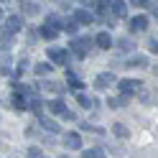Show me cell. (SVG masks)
Segmentation results:
<instances>
[{
	"mask_svg": "<svg viewBox=\"0 0 158 158\" xmlns=\"http://www.w3.org/2000/svg\"><path fill=\"white\" fill-rule=\"evenodd\" d=\"M48 59H51L54 64H61V66H66L72 56H69V51H66V48H56V46H54V48H48Z\"/></svg>",
	"mask_w": 158,
	"mask_h": 158,
	"instance_id": "obj_1",
	"label": "cell"
},
{
	"mask_svg": "<svg viewBox=\"0 0 158 158\" xmlns=\"http://www.w3.org/2000/svg\"><path fill=\"white\" fill-rule=\"evenodd\" d=\"M89 41H92V38H74V41H72V51L77 56H84L87 51H89V46H92Z\"/></svg>",
	"mask_w": 158,
	"mask_h": 158,
	"instance_id": "obj_2",
	"label": "cell"
},
{
	"mask_svg": "<svg viewBox=\"0 0 158 158\" xmlns=\"http://www.w3.org/2000/svg\"><path fill=\"white\" fill-rule=\"evenodd\" d=\"M21 28H23V21H21V18H18V15H10V18H5V26H3V31L5 33H18V31H21Z\"/></svg>",
	"mask_w": 158,
	"mask_h": 158,
	"instance_id": "obj_3",
	"label": "cell"
},
{
	"mask_svg": "<svg viewBox=\"0 0 158 158\" xmlns=\"http://www.w3.org/2000/svg\"><path fill=\"white\" fill-rule=\"evenodd\" d=\"M120 89H123V94L138 92V89H140V82H138V79H123V82H120Z\"/></svg>",
	"mask_w": 158,
	"mask_h": 158,
	"instance_id": "obj_4",
	"label": "cell"
},
{
	"mask_svg": "<svg viewBox=\"0 0 158 158\" xmlns=\"http://www.w3.org/2000/svg\"><path fill=\"white\" fill-rule=\"evenodd\" d=\"M64 143L72 148V151H79V148H82V138H79V133H66L64 135Z\"/></svg>",
	"mask_w": 158,
	"mask_h": 158,
	"instance_id": "obj_5",
	"label": "cell"
},
{
	"mask_svg": "<svg viewBox=\"0 0 158 158\" xmlns=\"http://www.w3.org/2000/svg\"><path fill=\"white\" fill-rule=\"evenodd\" d=\"M112 82H115V77H112V74H97L94 87H97V89H107V87H110Z\"/></svg>",
	"mask_w": 158,
	"mask_h": 158,
	"instance_id": "obj_6",
	"label": "cell"
},
{
	"mask_svg": "<svg viewBox=\"0 0 158 158\" xmlns=\"http://www.w3.org/2000/svg\"><path fill=\"white\" fill-rule=\"evenodd\" d=\"M74 18L79 21V26H89V23H94V15H92L89 10H77Z\"/></svg>",
	"mask_w": 158,
	"mask_h": 158,
	"instance_id": "obj_7",
	"label": "cell"
},
{
	"mask_svg": "<svg viewBox=\"0 0 158 158\" xmlns=\"http://www.w3.org/2000/svg\"><path fill=\"white\" fill-rule=\"evenodd\" d=\"M130 28H133V31H145V28H148V18L145 15H135L130 21Z\"/></svg>",
	"mask_w": 158,
	"mask_h": 158,
	"instance_id": "obj_8",
	"label": "cell"
},
{
	"mask_svg": "<svg viewBox=\"0 0 158 158\" xmlns=\"http://www.w3.org/2000/svg\"><path fill=\"white\" fill-rule=\"evenodd\" d=\"M94 41H97V46H100V48H110V46H112V36L107 33V31H102Z\"/></svg>",
	"mask_w": 158,
	"mask_h": 158,
	"instance_id": "obj_9",
	"label": "cell"
},
{
	"mask_svg": "<svg viewBox=\"0 0 158 158\" xmlns=\"http://www.w3.org/2000/svg\"><path fill=\"white\" fill-rule=\"evenodd\" d=\"M48 110H51L54 115H66L69 110H66V105L61 102V100H54V102H48Z\"/></svg>",
	"mask_w": 158,
	"mask_h": 158,
	"instance_id": "obj_10",
	"label": "cell"
},
{
	"mask_svg": "<svg viewBox=\"0 0 158 158\" xmlns=\"http://www.w3.org/2000/svg\"><path fill=\"white\" fill-rule=\"evenodd\" d=\"M56 33H59V26H54V23H46V26L41 28V36L48 38V41H51V38H56Z\"/></svg>",
	"mask_w": 158,
	"mask_h": 158,
	"instance_id": "obj_11",
	"label": "cell"
},
{
	"mask_svg": "<svg viewBox=\"0 0 158 158\" xmlns=\"http://www.w3.org/2000/svg\"><path fill=\"white\" fill-rule=\"evenodd\" d=\"M112 13H115L117 18H123V15L127 13V5H125V0H115V3H112Z\"/></svg>",
	"mask_w": 158,
	"mask_h": 158,
	"instance_id": "obj_12",
	"label": "cell"
},
{
	"mask_svg": "<svg viewBox=\"0 0 158 158\" xmlns=\"http://www.w3.org/2000/svg\"><path fill=\"white\" fill-rule=\"evenodd\" d=\"M41 127H44V130H48V133H59V130H61L54 120H44V117H41Z\"/></svg>",
	"mask_w": 158,
	"mask_h": 158,
	"instance_id": "obj_13",
	"label": "cell"
},
{
	"mask_svg": "<svg viewBox=\"0 0 158 158\" xmlns=\"http://www.w3.org/2000/svg\"><path fill=\"white\" fill-rule=\"evenodd\" d=\"M82 158H105V153H102V148H89V151L82 153Z\"/></svg>",
	"mask_w": 158,
	"mask_h": 158,
	"instance_id": "obj_14",
	"label": "cell"
},
{
	"mask_svg": "<svg viewBox=\"0 0 158 158\" xmlns=\"http://www.w3.org/2000/svg\"><path fill=\"white\" fill-rule=\"evenodd\" d=\"M41 87L48 89V92H61L64 89V84H59V82H41Z\"/></svg>",
	"mask_w": 158,
	"mask_h": 158,
	"instance_id": "obj_15",
	"label": "cell"
},
{
	"mask_svg": "<svg viewBox=\"0 0 158 158\" xmlns=\"http://www.w3.org/2000/svg\"><path fill=\"white\" fill-rule=\"evenodd\" d=\"M112 133H115L117 138H127V127H125L123 123H115V125H112Z\"/></svg>",
	"mask_w": 158,
	"mask_h": 158,
	"instance_id": "obj_16",
	"label": "cell"
},
{
	"mask_svg": "<svg viewBox=\"0 0 158 158\" xmlns=\"http://www.w3.org/2000/svg\"><path fill=\"white\" fill-rule=\"evenodd\" d=\"M77 100H79L82 107H87V110H92V107H94V100H92V97H87V94H79Z\"/></svg>",
	"mask_w": 158,
	"mask_h": 158,
	"instance_id": "obj_17",
	"label": "cell"
},
{
	"mask_svg": "<svg viewBox=\"0 0 158 158\" xmlns=\"http://www.w3.org/2000/svg\"><path fill=\"white\" fill-rule=\"evenodd\" d=\"M38 10H41V8H38L36 3H23V13H26V15H36Z\"/></svg>",
	"mask_w": 158,
	"mask_h": 158,
	"instance_id": "obj_18",
	"label": "cell"
},
{
	"mask_svg": "<svg viewBox=\"0 0 158 158\" xmlns=\"http://www.w3.org/2000/svg\"><path fill=\"white\" fill-rule=\"evenodd\" d=\"M28 107H31L36 115H41V100H38V97H31V100H28Z\"/></svg>",
	"mask_w": 158,
	"mask_h": 158,
	"instance_id": "obj_19",
	"label": "cell"
},
{
	"mask_svg": "<svg viewBox=\"0 0 158 158\" xmlns=\"http://www.w3.org/2000/svg\"><path fill=\"white\" fill-rule=\"evenodd\" d=\"M36 74L38 77H48V74H51V64H38L36 66Z\"/></svg>",
	"mask_w": 158,
	"mask_h": 158,
	"instance_id": "obj_20",
	"label": "cell"
},
{
	"mask_svg": "<svg viewBox=\"0 0 158 158\" xmlns=\"http://www.w3.org/2000/svg\"><path fill=\"white\" fill-rule=\"evenodd\" d=\"M117 46H120L123 51H133V48H135V41H130V38H123V41L117 44Z\"/></svg>",
	"mask_w": 158,
	"mask_h": 158,
	"instance_id": "obj_21",
	"label": "cell"
},
{
	"mask_svg": "<svg viewBox=\"0 0 158 158\" xmlns=\"http://www.w3.org/2000/svg\"><path fill=\"white\" fill-rule=\"evenodd\" d=\"M125 64H127V66H143V64H145V59H143V56H133V59H127Z\"/></svg>",
	"mask_w": 158,
	"mask_h": 158,
	"instance_id": "obj_22",
	"label": "cell"
},
{
	"mask_svg": "<svg viewBox=\"0 0 158 158\" xmlns=\"http://www.w3.org/2000/svg\"><path fill=\"white\" fill-rule=\"evenodd\" d=\"M148 48L158 54V36H151V38H148Z\"/></svg>",
	"mask_w": 158,
	"mask_h": 158,
	"instance_id": "obj_23",
	"label": "cell"
},
{
	"mask_svg": "<svg viewBox=\"0 0 158 158\" xmlns=\"http://www.w3.org/2000/svg\"><path fill=\"white\" fill-rule=\"evenodd\" d=\"M133 5H138V8H153V0H133Z\"/></svg>",
	"mask_w": 158,
	"mask_h": 158,
	"instance_id": "obj_24",
	"label": "cell"
},
{
	"mask_svg": "<svg viewBox=\"0 0 158 158\" xmlns=\"http://www.w3.org/2000/svg\"><path fill=\"white\" fill-rule=\"evenodd\" d=\"M125 105V97H112L110 100V107H123Z\"/></svg>",
	"mask_w": 158,
	"mask_h": 158,
	"instance_id": "obj_25",
	"label": "cell"
},
{
	"mask_svg": "<svg viewBox=\"0 0 158 158\" xmlns=\"http://www.w3.org/2000/svg\"><path fill=\"white\" fill-rule=\"evenodd\" d=\"M69 84H72L74 89H82V82H79V79H77L74 74H69Z\"/></svg>",
	"mask_w": 158,
	"mask_h": 158,
	"instance_id": "obj_26",
	"label": "cell"
},
{
	"mask_svg": "<svg viewBox=\"0 0 158 158\" xmlns=\"http://www.w3.org/2000/svg\"><path fill=\"white\" fill-rule=\"evenodd\" d=\"M28 158H41V151H38V148H31V151H28Z\"/></svg>",
	"mask_w": 158,
	"mask_h": 158,
	"instance_id": "obj_27",
	"label": "cell"
},
{
	"mask_svg": "<svg viewBox=\"0 0 158 158\" xmlns=\"http://www.w3.org/2000/svg\"><path fill=\"white\" fill-rule=\"evenodd\" d=\"M82 5H89V8H92V5H94V0H82Z\"/></svg>",
	"mask_w": 158,
	"mask_h": 158,
	"instance_id": "obj_28",
	"label": "cell"
},
{
	"mask_svg": "<svg viewBox=\"0 0 158 158\" xmlns=\"http://www.w3.org/2000/svg\"><path fill=\"white\" fill-rule=\"evenodd\" d=\"M153 18L158 21V5H153Z\"/></svg>",
	"mask_w": 158,
	"mask_h": 158,
	"instance_id": "obj_29",
	"label": "cell"
},
{
	"mask_svg": "<svg viewBox=\"0 0 158 158\" xmlns=\"http://www.w3.org/2000/svg\"><path fill=\"white\" fill-rule=\"evenodd\" d=\"M64 158H66V156H64Z\"/></svg>",
	"mask_w": 158,
	"mask_h": 158,
	"instance_id": "obj_30",
	"label": "cell"
}]
</instances>
